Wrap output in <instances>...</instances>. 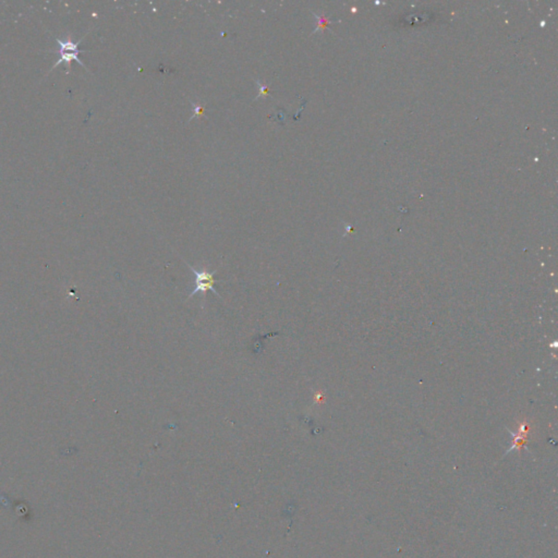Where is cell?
<instances>
[{"mask_svg":"<svg viewBox=\"0 0 558 558\" xmlns=\"http://www.w3.org/2000/svg\"><path fill=\"white\" fill-rule=\"evenodd\" d=\"M185 264H187L190 269L193 272V274H194V277H196V282H194V288H193L192 292L189 294V299L192 298L193 296H194L196 293H199L201 292L203 294V296H205L206 294V291H212L213 293H215L216 296H219V293L217 292V290L215 289L214 285L219 283V282H222L221 279H215L214 278V275L215 273L217 272V270H215V272L213 273H209L207 272V270H203V272H199V270H197L194 267L191 266L190 264H188V262H185Z\"/></svg>","mask_w":558,"mask_h":558,"instance_id":"cell-1","label":"cell"},{"mask_svg":"<svg viewBox=\"0 0 558 558\" xmlns=\"http://www.w3.org/2000/svg\"><path fill=\"white\" fill-rule=\"evenodd\" d=\"M313 14H314V17H315L316 20H317V24H316V29L314 30V32H313L312 34L316 33L317 31H320V30L326 29L327 25L331 22V21H329L326 17H325V15H317L316 13H313Z\"/></svg>","mask_w":558,"mask_h":558,"instance_id":"cell-2","label":"cell"},{"mask_svg":"<svg viewBox=\"0 0 558 558\" xmlns=\"http://www.w3.org/2000/svg\"><path fill=\"white\" fill-rule=\"evenodd\" d=\"M255 82H257L258 87H259V89H260L259 96H258L257 98H255V99H259V98H261V97H266V96H268V88L266 87V85L262 84L261 81H260V80H257V79H255Z\"/></svg>","mask_w":558,"mask_h":558,"instance_id":"cell-3","label":"cell"},{"mask_svg":"<svg viewBox=\"0 0 558 558\" xmlns=\"http://www.w3.org/2000/svg\"><path fill=\"white\" fill-rule=\"evenodd\" d=\"M192 106H193V109H194V115L192 116V117L189 119V121H191L192 119H194L196 117H201V116H204V108L201 107L198 103L194 104V103H191Z\"/></svg>","mask_w":558,"mask_h":558,"instance_id":"cell-4","label":"cell"}]
</instances>
